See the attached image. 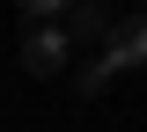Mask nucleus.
<instances>
[{
  "instance_id": "nucleus-2",
  "label": "nucleus",
  "mask_w": 147,
  "mask_h": 132,
  "mask_svg": "<svg viewBox=\"0 0 147 132\" xmlns=\"http://www.w3.org/2000/svg\"><path fill=\"white\" fill-rule=\"evenodd\" d=\"M110 66V74H125V66H147V15H125L118 29H110V44L96 52Z\"/></svg>"
},
{
  "instance_id": "nucleus-4",
  "label": "nucleus",
  "mask_w": 147,
  "mask_h": 132,
  "mask_svg": "<svg viewBox=\"0 0 147 132\" xmlns=\"http://www.w3.org/2000/svg\"><path fill=\"white\" fill-rule=\"evenodd\" d=\"M15 7H22L30 22H66V7H74V0H15Z\"/></svg>"
},
{
  "instance_id": "nucleus-5",
  "label": "nucleus",
  "mask_w": 147,
  "mask_h": 132,
  "mask_svg": "<svg viewBox=\"0 0 147 132\" xmlns=\"http://www.w3.org/2000/svg\"><path fill=\"white\" fill-rule=\"evenodd\" d=\"M103 88H110V66H103V59H88L81 81H74V95H103Z\"/></svg>"
},
{
  "instance_id": "nucleus-1",
  "label": "nucleus",
  "mask_w": 147,
  "mask_h": 132,
  "mask_svg": "<svg viewBox=\"0 0 147 132\" xmlns=\"http://www.w3.org/2000/svg\"><path fill=\"white\" fill-rule=\"evenodd\" d=\"M66 59H74L66 29H59V22H30V37H22V74L52 81V74H66Z\"/></svg>"
},
{
  "instance_id": "nucleus-3",
  "label": "nucleus",
  "mask_w": 147,
  "mask_h": 132,
  "mask_svg": "<svg viewBox=\"0 0 147 132\" xmlns=\"http://www.w3.org/2000/svg\"><path fill=\"white\" fill-rule=\"evenodd\" d=\"M59 29H66L74 44H96V52H103V44H110V29H118V22H110V7H103V0H74V7H66V22H59Z\"/></svg>"
}]
</instances>
